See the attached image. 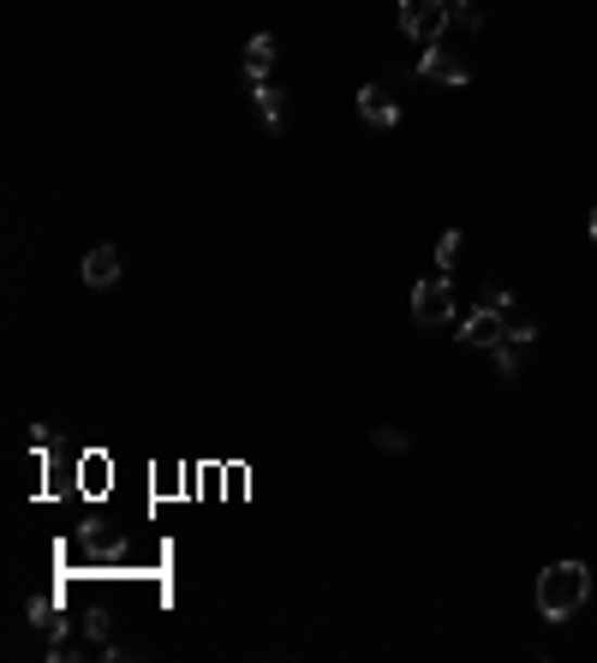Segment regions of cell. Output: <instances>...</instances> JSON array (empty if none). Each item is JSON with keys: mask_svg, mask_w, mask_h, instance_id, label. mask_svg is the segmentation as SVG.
<instances>
[{"mask_svg": "<svg viewBox=\"0 0 597 663\" xmlns=\"http://www.w3.org/2000/svg\"><path fill=\"white\" fill-rule=\"evenodd\" d=\"M460 240H466L460 228H448V233H442V240H436V269H442V276H448V269L460 264Z\"/></svg>", "mask_w": 597, "mask_h": 663, "instance_id": "11", "label": "cell"}, {"mask_svg": "<svg viewBox=\"0 0 597 663\" xmlns=\"http://www.w3.org/2000/svg\"><path fill=\"white\" fill-rule=\"evenodd\" d=\"M358 120L377 126V132H394V126H401V102H394L382 85H365L358 90Z\"/></svg>", "mask_w": 597, "mask_h": 663, "instance_id": "6", "label": "cell"}, {"mask_svg": "<svg viewBox=\"0 0 597 663\" xmlns=\"http://www.w3.org/2000/svg\"><path fill=\"white\" fill-rule=\"evenodd\" d=\"M520 353H525V347H520L513 335L501 341V347H490V359H496V377H501V383H513V377H520Z\"/></svg>", "mask_w": 597, "mask_h": 663, "instance_id": "10", "label": "cell"}, {"mask_svg": "<svg viewBox=\"0 0 597 663\" xmlns=\"http://www.w3.org/2000/svg\"><path fill=\"white\" fill-rule=\"evenodd\" d=\"M454 13H484V7L478 0H454Z\"/></svg>", "mask_w": 597, "mask_h": 663, "instance_id": "15", "label": "cell"}, {"mask_svg": "<svg viewBox=\"0 0 597 663\" xmlns=\"http://www.w3.org/2000/svg\"><path fill=\"white\" fill-rule=\"evenodd\" d=\"M30 622L54 634V627H60V622H54V598H30Z\"/></svg>", "mask_w": 597, "mask_h": 663, "instance_id": "13", "label": "cell"}, {"mask_svg": "<svg viewBox=\"0 0 597 663\" xmlns=\"http://www.w3.org/2000/svg\"><path fill=\"white\" fill-rule=\"evenodd\" d=\"M275 54H281V49H275V37H269V30H257V37L245 42V78H251V85H257V78H269Z\"/></svg>", "mask_w": 597, "mask_h": 663, "instance_id": "9", "label": "cell"}, {"mask_svg": "<svg viewBox=\"0 0 597 663\" xmlns=\"http://www.w3.org/2000/svg\"><path fill=\"white\" fill-rule=\"evenodd\" d=\"M412 317H418L424 329L454 323V281H448V276H430V281H418V288H412Z\"/></svg>", "mask_w": 597, "mask_h": 663, "instance_id": "3", "label": "cell"}, {"mask_svg": "<svg viewBox=\"0 0 597 663\" xmlns=\"http://www.w3.org/2000/svg\"><path fill=\"white\" fill-rule=\"evenodd\" d=\"M585 598H592L585 562H549L544 574H537V610H544V622H568Z\"/></svg>", "mask_w": 597, "mask_h": 663, "instance_id": "1", "label": "cell"}, {"mask_svg": "<svg viewBox=\"0 0 597 663\" xmlns=\"http://www.w3.org/2000/svg\"><path fill=\"white\" fill-rule=\"evenodd\" d=\"M251 102H257V114H263V126H269V132H281V126H287V97L269 85V78H257V85H251Z\"/></svg>", "mask_w": 597, "mask_h": 663, "instance_id": "8", "label": "cell"}, {"mask_svg": "<svg viewBox=\"0 0 597 663\" xmlns=\"http://www.w3.org/2000/svg\"><path fill=\"white\" fill-rule=\"evenodd\" d=\"M592 245H597V209H592Z\"/></svg>", "mask_w": 597, "mask_h": 663, "instance_id": "16", "label": "cell"}, {"mask_svg": "<svg viewBox=\"0 0 597 663\" xmlns=\"http://www.w3.org/2000/svg\"><path fill=\"white\" fill-rule=\"evenodd\" d=\"M508 323L513 317H501V311H490V305H478V311H466L460 317V341L466 347H501V341H508Z\"/></svg>", "mask_w": 597, "mask_h": 663, "instance_id": "4", "label": "cell"}, {"mask_svg": "<svg viewBox=\"0 0 597 663\" xmlns=\"http://www.w3.org/2000/svg\"><path fill=\"white\" fill-rule=\"evenodd\" d=\"M394 18H401V30L418 42V49H436L442 30H448V18H454V7L448 0H401Z\"/></svg>", "mask_w": 597, "mask_h": 663, "instance_id": "2", "label": "cell"}, {"mask_svg": "<svg viewBox=\"0 0 597 663\" xmlns=\"http://www.w3.org/2000/svg\"><path fill=\"white\" fill-rule=\"evenodd\" d=\"M418 78H430V85H448V90H466V85H472V66L454 61V54L436 42V49L418 54Z\"/></svg>", "mask_w": 597, "mask_h": 663, "instance_id": "5", "label": "cell"}, {"mask_svg": "<svg viewBox=\"0 0 597 663\" xmlns=\"http://www.w3.org/2000/svg\"><path fill=\"white\" fill-rule=\"evenodd\" d=\"M370 443H377L382 455H406V431H401V424H377V431H370Z\"/></svg>", "mask_w": 597, "mask_h": 663, "instance_id": "12", "label": "cell"}, {"mask_svg": "<svg viewBox=\"0 0 597 663\" xmlns=\"http://www.w3.org/2000/svg\"><path fill=\"white\" fill-rule=\"evenodd\" d=\"M78 276H84V288H114L119 281V252L114 245H90L84 264H78Z\"/></svg>", "mask_w": 597, "mask_h": 663, "instance_id": "7", "label": "cell"}, {"mask_svg": "<svg viewBox=\"0 0 597 663\" xmlns=\"http://www.w3.org/2000/svg\"><path fill=\"white\" fill-rule=\"evenodd\" d=\"M484 305H490V311H501V317H513V293L508 288H484Z\"/></svg>", "mask_w": 597, "mask_h": 663, "instance_id": "14", "label": "cell"}]
</instances>
